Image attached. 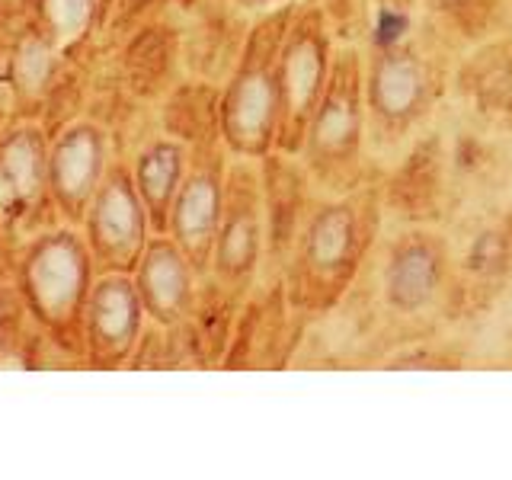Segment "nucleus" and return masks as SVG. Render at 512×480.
I'll use <instances>...</instances> for the list:
<instances>
[{
  "label": "nucleus",
  "mask_w": 512,
  "mask_h": 480,
  "mask_svg": "<svg viewBox=\"0 0 512 480\" xmlns=\"http://www.w3.org/2000/svg\"><path fill=\"white\" fill-rule=\"evenodd\" d=\"M464 48L423 10L381 4L372 36L362 42L368 148L388 157L426 132Z\"/></svg>",
  "instance_id": "1"
},
{
  "label": "nucleus",
  "mask_w": 512,
  "mask_h": 480,
  "mask_svg": "<svg viewBox=\"0 0 512 480\" xmlns=\"http://www.w3.org/2000/svg\"><path fill=\"white\" fill-rule=\"evenodd\" d=\"M384 173V170H381ZM381 173L349 192H320L282 269L292 308L314 324L349 298L384 231Z\"/></svg>",
  "instance_id": "2"
},
{
  "label": "nucleus",
  "mask_w": 512,
  "mask_h": 480,
  "mask_svg": "<svg viewBox=\"0 0 512 480\" xmlns=\"http://www.w3.org/2000/svg\"><path fill=\"white\" fill-rule=\"evenodd\" d=\"M301 160L320 192H349L381 173L368 148L362 45H336L330 80L304 135Z\"/></svg>",
  "instance_id": "3"
},
{
  "label": "nucleus",
  "mask_w": 512,
  "mask_h": 480,
  "mask_svg": "<svg viewBox=\"0 0 512 480\" xmlns=\"http://www.w3.org/2000/svg\"><path fill=\"white\" fill-rule=\"evenodd\" d=\"M301 0L256 13L228 87L221 90V138L237 157L260 160L279 132V55Z\"/></svg>",
  "instance_id": "4"
},
{
  "label": "nucleus",
  "mask_w": 512,
  "mask_h": 480,
  "mask_svg": "<svg viewBox=\"0 0 512 480\" xmlns=\"http://www.w3.org/2000/svg\"><path fill=\"white\" fill-rule=\"evenodd\" d=\"M336 39L324 10L301 0L279 55V132L276 148L301 154L304 135L330 80Z\"/></svg>",
  "instance_id": "5"
},
{
  "label": "nucleus",
  "mask_w": 512,
  "mask_h": 480,
  "mask_svg": "<svg viewBox=\"0 0 512 480\" xmlns=\"http://www.w3.org/2000/svg\"><path fill=\"white\" fill-rule=\"evenodd\" d=\"M452 279L455 250L436 224H407L384 247L381 301L384 311L400 320L448 311Z\"/></svg>",
  "instance_id": "6"
},
{
  "label": "nucleus",
  "mask_w": 512,
  "mask_h": 480,
  "mask_svg": "<svg viewBox=\"0 0 512 480\" xmlns=\"http://www.w3.org/2000/svg\"><path fill=\"white\" fill-rule=\"evenodd\" d=\"M266 263V221H263V183L260 160L240 157L228 167L224 212L212 253L215 279L237 295H250Z\"/></svg>",
  "instance_id": "7"
},
{
  "label": "nucleus",
  "mask_w": 512,
  "mask_h": 480,
  "mask_svg": "<svg viewBox=\"0 0 512 480\" xmlns=\"http://www.w3.org/2000/svg\"><path fill=\"white\" fill-rule=\"evenodd\" d=\"M384 215L397 224H439L452 196V157L436 128L416 135L394 167L381 173Z\"/></svg>",
  "instance_id": "8"
},
{
  "label": "nucleus",
  "mask_w": 512,
  "mask_h": 480,
  "mask_svg": "<svg viewBox=\"0 0 512 480\" xmlns=\"http://www.w3.org/2000/svg\"><path fill=\"white\" fill-rule=\"evenodd\" d=\"M308 327H311L308 320L292 308V298H288L282 276L263 279V285H253L247 301L240 304L224 365L288 368Z\"/></svg>",
  "instance_id": "9"
},
{
  "label": "nucleus",
  "mask_w": 512,
  "mask_h": 480,
  "mask_svg": "<svg viewBox=\"0 0 512 480\" xmlns=\"http://www.w3.org/2000/svg\"><path fill=\"white\" fill-rule=\"evenodd\" d=\"M260 183H263V221H266L263 279H272L282 276L320 189L308 167H304L301 154H288L279 148H272L269 154L260 157Z\"/></svg>",
  "instance_id": "10"
},
{
  "label": "nucleus",
  "mask_w": 512,
  "mask_h": 480,
  "mask_svg": "<svg viewBox=\"0 0 512 480\" xmlns=\"http://www.w3.org/2000/svg\"><path fill=\"white\" fill-rule=\"evenodd\" d=\"M224 186H228V164H224V154L218 151V138L199 144L170 208L173 234L196 269H205L212 263L224 212Z\"/></svg>",
  "instance_id": "11"
},
{
  "label": "nucleus",
  "mask_w": 512,
  "mask_h": 480,
  "mask_svg": "<svg viewBox=\"0 0 512 480\" xmlns=\"http://www.w3.org/2000/svg\"><path fill=\"white\" fill-rule=\"evenodd\" d=\"M512 282V208L474 231L461 256H455V279L448 295V317L484 314Z\"/></svg>",
  "instance_id": "12"
},
{
  "label": "nucleus",
  "mask_w": 512,
  "mask_h": 480,
  "mask_svg": "<svg viewBox=\"0 0 512 480\" xmlns=\"http://www.w3.org/2000/svg\"><path fill=\"white\" fill-rule=\"evenodd\" d=\"M452 93L471 109L474 119L512 132V29L461 52Z\"/></svg>",
  "instance_id": "13"
},
{
  "label": "nucleus",
  "mask_w": 512,
  "mask_h": 480,
  "mask_svg": "<svg viewBox=\"0 0 512 480\" xmlns=\"http://www.w3.org/2000/svg\"><path fill=\"white\" fill-rule=\"evenodd\" d=\"M189 256L173 247V244H157L148 260H144L141 272V295L144 304L151 308L154 317L167 320H180L189 311L192 301V285H189Z\"/></svg>",
  "instance_id": "14"
},
{
  "label": "nucleus",
  "mask_w": 512,
  "mask_h": 480,
  "mask_svg": "<svg viewBox=\"0 0 512 480\" xmlns=\"http://www.w3.org/2000/svg\"><path fill=\"white\" fill-rule=\"evenodd\" d=\"M420 10L432 16L464 52L496 32L512 29V0H423Z\"/></svg>",
  "instance_id": "15"
},
{
  "label": "nucleus",
  "mask_w": 512,
  "mask_h": 480,
  "mask_svg": "<svg viewBox=\"0 0 512 480\" xmlns=\"http://www.w3.org/2000/svg\"><path fill=\"white\" fill-rule=\"evenodd\" d=\"M183 176H186V154L180 144L160 141L141 157V167H138L141 199L148 202V212L157 221L170 218V208H173L176 192H180Z\"/></svg>",
  "instance_id": "16"
},
{
  "label": "nucleus",
  "mask_w": 512,
  "mask_h": 480,
  "mask_svg": "<svg viewBox=\"0 0 512 480\" xmlns=\"http://www.w3.org/2000/svg\"><path fill=\"white\" fill-rule=\"evenodd\" d=\"M167 125L176 138L205 144L221 138V93L212 84H189L170 100Z\"/></svg>",
  "instance_id": "17"
},
{
  "label": "nucleus",
  "mask_w": 512,
  "mask_h": 480,
  "mask_svg": "<svg viewBox=\"0 0 512 480\" xmlns=\"http://www.w3.org/2000/svg\"><path fill=\"white\" fill-rule=\"evenodd\" d=\"M324 10L336 45H362L372 36L384 0H314Z\"/></svg>",
  "instance_id": "18"
},
{
  "label": "nucleus",
  "mask_w": 512,
  "mask_h": 480,
  "mask_svg": "<svg viewBox=\"0 0 512 480\" xmlns=\"http://www.w3.org/2000/svg\"><path fill=\"white\" fill-rule=\"evenodd\" d=\"M381 368H388V372H410V368H420V372H436V368H448V372H455V368H464V352H458L452 346L416 340V346L407 343L404 349L391 352Z\"/></svg>",
  "instance_id": "19"
},
{
  "label": "nucleus",
  "mask_w": 512,
  "mask_h": 480,
  "mask_svg": "<svg viewBox=\"0 0 512 480\" xmlns=\"http://www.w3.org/2000/svg\"><path fill=\"white\" fill-rule=\"evenodd\" d=\"M173 48H170V36L164 29H148V36L138 42V48H132V74L138 80V90H154L160 87L167 68H170Z\"/></svg>",
  "instance_id": "20"
},
{
  "label": "nucleus",
  "mask_w": 512,
  "mask_h": 480,
  "mask_svg": "<svg viewBox=\"0 0 512 480\" xmlns=\"http://www.w3.org/2000/svg\"><path fill=\"white\" fill-rule=\"evenodd\" d=\"M237 4L244 10H250V13H263V10H272V7L292 4V0H237Z\"/></svg>",
  "instance_id": "21"
},
{
  "label": "nucleus",
  "mask_w": 512,
  "mask_h": 480,
  "mask_svg": "<svg viewBox=\"0 0 512 480\" xmlns=\"http://www.w3.org/2000/svg\"><path fill=\"white\" fill-rule=\"evenodd\" d=\"M384 4L394 7V10H407V13H413V10H420L423 0H384Z\"/></svg>",
  "instance_id": "22"
},
{
  "label": "nucleus",
  "mask_w": 512,
  "mask_h": 480,
  "mask_svg": "<svg viewBox=\"0 0 512 480\" xmlns=\"http://www.w3.org/2000/svg\"><path fill=\"white\" fill-rule=\"evenodd\" d=\"M186 4H202V7H212V0H186Z\"/></svg>",
  "instance_id": "23"
},
{
  "label": "nucleus",
  "mask_w": 512,
  "mask_h": 480,
  "mask_svg": "<svg viewBox=\"0 0 512 480\" xmlns=\"http://www.w3.org/2000/svg\"><path fill=\"white\" fill-rule=\"evenodd\" d=\"M308 4H314V0H308Z\"/></svg>",
  "instance_id": "24"
}]
</instances>
